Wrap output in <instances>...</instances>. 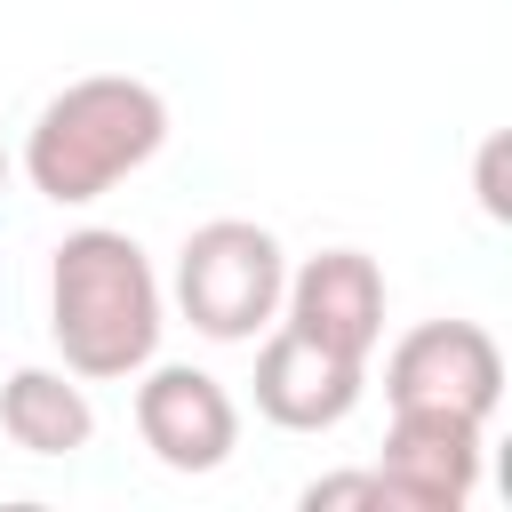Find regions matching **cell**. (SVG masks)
<instances>
[{
  "mask_svg": "<svg viewBox=\"0 0 512 512\" xmlns=\"http://www.w3.org/2000/svg\"><path fill=\"white\" fill-rule=\"evenodd\" d=\"M384 400L488 424L496 400H504V344L480 320H416L384 352Z\"/></svg>",
  "mask_w": 512,
  "mask_h": 512,
  "instance_id": "4",
  "label": "cell"
},
{
  "mask_svg": "<svg viewBox=\"0 0 512 512\" xmlns=\"http://www.w3.org/2000/svg\"><path fill=\"white\" fill-rule=\"evenodd\" d=\"M480 432L472 416H432V408H392L376 480L392 488V512H464L480 488Z\"/></svg>",
  "mask_w": 512,
  "mask_h": 512,
  "instance_id": "6",
  "label": "cell"
},
{
  "mask_svg": "<svg viewBox=\"0 0 512 512\" xmlns=\"http://www.w3.org/2000/svg\"><path fill=\"white\" fill-rule=\"evenodd\" d=\"M504 160H512V136L496 128V136L480 144V168H472V192H480V208H488L496 224L512 216V192H504Z\"/></svg>",
  "mask_w": 512,
  "mask_h": 512,
  "instance_id": "11",
  "label": "cell"
},
{
  "mask_svg": "<svg viewBox=\"0 0 512 512\" xmlns=\"http://www.w3.org/2000/svg\"><path fill=\"white\" fill-rule=\"evenodd\" d=\"M168 328V296L152 256L112 232V224H80L56 240L48 256V336L64 352V368L80 384H120L160 352Z\"/></svg>",
  "mask_w": 512,
  "mask_h": 512,
  "instance_id": "1",
  "label": "cell"
},
{
  "mask_svg": "<svg viewBox=\"0 0 512 512\" xmlns=\"http://www.w3.org/2000/svg\"><path fill=\"white\" fill-rule=\"evenodd\" d=\"M360 392H368V360L328 352V344L296 336L288 320L256 352V416L280 432H336L360 408Z\"/></svg>",
  "mask_w": 512,
  "mask_h": 512,
  "instance_id": "7",
  "label": "cell"
},
{
  "mask_svg": "<svg viewBox=\"0 0 512 512\" xmlns=\"http://www.w3.org/2000/svg\"><path fill=\"white\" fill-rule=\"evenodd\" d=\"M344 504L392 512V488L376 480V464H368V472H328V480H312V488H304V512H344Z\"/></svg>",
  "mask_w": 512,
  "mask_h": 512,
  "instance_id": "10",
  "label": "cell"
},
{
  "mask_svg": "<svg viewBox=\"0 0 512 512\" xmlns=\"http://www.w3.org/2000/svg\"><path fill=\"white\" fill-rule=\"evenodd\" d=\"M136 440L168 472H216L240 448V400L192 360H144L136 368Z\"/></svg>",
  "mask_w": 512,
  "mask_h": 512,
  "instance_id": "5",
  "label": "cell"
},
{
  "mask_svg": "<svg viewBox=\"0 0 512 512\" xmlns=\"http://www.w3.org/2000/svg\"><path fill=\"white\" fill-rule=\"evenodd\" d=\"M280 312H288L296 336L368 360L376 336H384V272H376L368 248H320V256H304V264L288 272Z\"/></svg>",
  "mask_w": 512,
  "mask_h": 512,
  "instance_id": "8",
  "label": "cell"
},
{
  "mask_svg": "<svg viewBox=\"0 0 512 512\" xmlns=\"http://www.w3.org/2000/svg\"><path fill=\"white\" fill-rule=\"evenodd\" d=\"M0 432L24 448V456H80L96 440V408H88V384L72 368H16L0 384Z\"/></svg>",
  "mask_w": 512,
  "mask_h": 512,
  "instance_id": "9",
  "label": "cell"
},
{
  "mask_svg": "<svg viewBox=\"0 0 512 512\" xmlns=\"http://www.w3.org/2000/svg\"><path fill=\"white\" fill-rule=\"evenodd\" d=\"M8 168H16V160H8V144H0V192H8Z\"/></svg>",
  "mask_w": 512,
  "mask_h": 512,
  "instance_id": "12",
  "label": "cell"
},
{
  "mask_svg": "<svg viewBox=\"0 0 512 512\" xmlns=\"http://www.w3.org/2000/svg\"><path fill=\"white\" fill-rule=\"evenodd\" d=\"M288 248L256 216H208L176 248V312L208 344H256V328L280 320Z\"/></svg>",
  "mask_w": 512,
  "mask_h": 512,
  "instance_id": "3",
  "label": "cell"
},
{
  "mask_svg": "<svg viewBox=\"0 0 512 512\" xmlns=\"http://www.w3.org/2000/svg\"><path fill=\"white\" fill-rule=\"evenodd\" d=\"M168 144V96L136 72H88L64 80L24 136V176L56 208H88L112 184H128Z\"/></svg>",
  "mask_w": 512,
  "mask_h": 512,
  "instance_id": "2",
  "label": "cell"
}]
</instances>
